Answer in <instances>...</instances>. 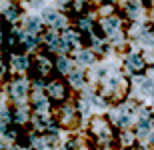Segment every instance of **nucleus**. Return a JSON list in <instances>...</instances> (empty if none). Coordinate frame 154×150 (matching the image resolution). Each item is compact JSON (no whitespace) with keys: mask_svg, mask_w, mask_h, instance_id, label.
<instances>
[{"mask_svg":"<svg viewBox=\"0 0 154 150\" xmlns=\"http://www.w3.org/2000/svg\"><path fill=\"white\" fill-rule=\"evenodd\" d=\"M92 130L100 134V138H108V136H110L108 126H106V122H102V120H94V126H92Z\"/></svg>","mask_w":154,"mask_h":150,"instance_id":"obj_13","label":"nucleus"},{"mask_svg":"<svg viewBox=\"0 0 154 150\" xmlns=\"http://www.w3.org/2000/svg\"><path fill=\"white\" fill-rule=\"evenodd\" d=\"M54 70H56L58 74H66V72H70V60L64 58V56L56 58V60H54Z\"/></svg>","mask_w":154,"mask_h":150,"instance_id":"obj_10","label":"nucleus"},{"mask_svg":"<svg viewBox=\"0 0 154 150\" xmlns=\"http://www.w3.org/2000/svg\"><path fill=\"white\" fill-rule=\"evenodd\" d=\"M76 60H78L80 64H92V60H94V54H92V50H80L78 54H76Z\"/></svg>","mask_w":154,"mask_h":150,"instance_id":"obj_14","label":"nucleus"},{"mask_svg":"<svg viewBox=\"0 0 154 150\" xmlns=\"http://www.w3.org/2000/svg\"><path fill=\"white\" fill-rule=\"evenodd\" d=\"M68 82H70L72 88H80L82 84H84V74H82V72H70Z\"/></svg>","mask_w":154,"mask_h":150,"instance_id":"obj_15","label":"nucleus"},{"mask_svg":"<svg viewBox=\"0 0 154 150\" xmlns=\"http://www.w3.org/2000/svg\"><path fill=\"white\" fill-rule=\"evenodd\" d=\"M18 16H20V8H18L16 4H8V6H4V18L8 20V22H14Z\"/></svg>","mask_w":154,"mask_h":150,"instance_id":"obj_11","label":"nucleus"},{"mask_svg":"<svg viewBox=\"0 0 154 150\" xmlns=\"http://www.w3.org/2000/svg\"><path fill=\"white\" fill-rule=\"evenodd\" d=\"M26 32L38 36V32H42V20L38 16H28L26 18Z\"/></svg>","mask_w":154,"mask_h":150,"instance_id":"obj_7","label":"nucleus"},{"mask_svg":"<svg viewBox=\"0 0 154 150\" xmlns=\"http://www.w3.org/2000/svg\"><path fill=\"white\" fill-rule=\"evenodd\" d=\"M26 118H28V114H26L22 108H18V110H16V120H18V122H24Z\"/></svg>","mask_w":154,"mask_h":150,"instance_id":"obj_20","label":"nucleus"},{"mask_svg":"<svg viewBox=\"0 0 154 150\" xmlns=\"http://www.w3.org/2000/svg\"><path fill=\"white\" fill-rule=\"evenodd\" d=\"M34 108H36V112H46V110H48V100H46L44 96H36Z\"/></svg>","mask_w":154,"mask_h":150,"instance_id":"obj_17","label":"nucleus"},{"mask_svg":"<svg viewBox=\"0 0 154 150\" xmlns=\"http://www.w3.org/2000/svg\"><path fill=\"white\" fill-rule=\"evenodd\" d=\"M58 18H60V12H56V10H44V20H46V22H50L52 26H54V22H56Z\"/></svg>","mask_w":154,"mask_h":150,"instance_id":"obj_19","label":"nucleus"},{"mask_svg":"<svg viewBox=\"0 0 154 150\" xmlns=\"http://www.w3.org/2000/svg\"><path fill=\"white\" fill-rule=\"evenodd\" d=\"M12 66H14V70H18V72H24V70L30 66V60L26 54H16V56H12Z\"/></svg>","mask_w":154,"mask_h":150,"instance_id":"obj_9","label":"nucleus"},{"mask_svg":"<svg viewBox=\"0 0 154 150\" xmlns=\"http://www.w3.org/2000/svg\"><path fill=\"white\" fill-rule=\"evenodd\" d=\"M26 92H28V82L26 80H16V82H12L10 84V96L12 98H24L26 96Z\"/></svg>","mask_w":154,"mask_h":150,"instance_id":"obj_4","label":"nucleus"},{"mask_svg":"<svg viewBox=\"0 0 154 150\" xmlns=\"http://www.w3.org/2000/svg\"><path fill=\"white\" fill-rule=\"evenodd\" d=\"M48 92H50V98H54V100H64V98H66V94H68L62 80L50 82V84H48Z\"/></svg>","mask_w":154,"mask_h":150,"instance_id":"obj_3","label":"nucleus"},{"mask_svg":"<svg viewBox=\"0 0 154 150\" xmlns=\"http://www.w3.org/2000/svg\"><path fill=\"white\" fill-rule=\"evenodd\" d=\"M152 140H154V136H152Z\"/></svg>","mask_w":154,"mask_h":150,"instance_id":"obj_24","label":"nucleus"},{"mask_svg":"<svg viewBox=\"0 0 154 150\" xmlns=\"http://www.w3.org/2000/svg\"><path fill=\"white\" fill-rule=\"evenodd\" d=\"M150 126H152V124H150L146 118H144V120H140V122H138V126H136V134H138V136H144V134L150 130Z\"/></svg>","mask_w":154,"mask_h":150,"instance_id":"obj_18","label":"nucleus"},{"mask_svg":"<svg viewBox=\"0 0 154 150\" xmlns=\"http://www.w3.org/2000/svg\"><path fill=\"white\" fill-rule=\"evenodd\" d=\"M20 44H22L26 50H34L40 44V38L36 34H30V32H22V34H20Z\"/></svg>","mask_w":154,"mask_h":150,"instance_id":"obj_6","label":"nucleus"},{"mask_svg":"<svg viewBox=\"0 0 154 150\" xmlns=\"http://www.w3.org/2000/svg\"><path fill=\"white\" fill-rule=\"evenodd\" d=\"M36 66H38V70H40V74H48L52 68H54V60H50L48 56H38L36 58Z\"/></svg>","mask_w":154,"mask_h":150,"instance_id":"obj_8","label":"nucleus"},{"mask_svg":"<svg viewBox=\"0 0 154 150\" xmlns=\"http://www.w3.org/2000/svg\"><path fill=\"white\" fill-rule=\"evenodd\" d=\"M100 2H104V4H112V2H116V0H100Z\"/></svg>","mask_w":154,"mask_h":150,"instance_id":"obj_23","label":"nucleus"},{"mask_svg":"<svg viewBox=\"0 0 154 150\" xmlns=\"http://www.w3.org/2000/svg\"><path fill=\"white\" fill-rule=\"evenodd\" d=\"M62 40L68 48H72V46H76V44L82 42V32H80V30L66 28V30H62Z\"/></svg>","mask_w":154,"mask_h":150,"instance_id":"obj_2","label":"nucleus"},{"mask_svg":"<svg viewBox=\"0 0 154 150\" xmlns=\"http://www.w3.org/2000/svg\"><path fill=\"white\" fill-rule=\"evenodd\" d=\"M100 26H102V32L106 36L114 38V36L120 34V26H122V24H120V18H116V16H106V18H102Z\"/></svg>","mask_w":154,"mask_h":150,"instance_id":"obj_1","label":"nucleus"},{"mask_svg":"<svg viewBox=\"0 0 154 150\" xmlns=\"http://www.w3.org/2000/svg\"><path fill=\"white\" fill-rule=\"evenodd\" d=\"M122 138H124V144H130L132 142V134H124Z\"/></svg>","mask_w":154,"mask_h":150,"instance_id":"obj_22","label":"nucleus"},{"mask_svg":"<svg viewBox=\"0 0 154 150\" xmlns=\"http://www.w3.org/2000/svg\"><path fill=\"white\" fill-rule=\"evenodd\" d=\"M92 20L88 16L84 18H78V22H76V30H80V32H88V34H92Z\"/></svg>","mask_w":154,"mask_h":150,"instance_id":"obj_12","label":"nucleus"},{"mask_svg":"<svg viewBox=\"0 0 154 150\" xmlns=\"http://www.w3.org/2000/svg\"><path fill=\"white\" fill-rule=\"evenodd\" d=\"M142 92L146 94V96H154V80L152 78L142 80Z\"/></svg>","mask_w":154,"mask_h":150,"instance_id":"obj_16","label":"nucleus"},{"mask_svg":"<svg viewBox=\"0 0 154 150\" xmlns=\"http://www.w3.org/2000/svg\"><path fill=\"white\" fill-rule=\"evenodd\" d=\"M126 66L132 70V72H142L146 68V62H144V58L140 54H130V56L126 58Z\"/></svg>","mask_w":154,"mask_h":150,"instance_id":"obj_5","label":"nucleus"},{"mask_svg":"<svg viewBox=\"0 0 154 150\" xmlns=\"http://www.w3.org/2000/svg\"><path fill=\"white\" fill-rule=\"evenodd\" d=\"M30 4L38 8V6H42V4H44V0H30Z\"/></svg>","mask_w":154,"mask_h":150,"instance_id":"obj_21","label":"nucleus"}]
</instances>
